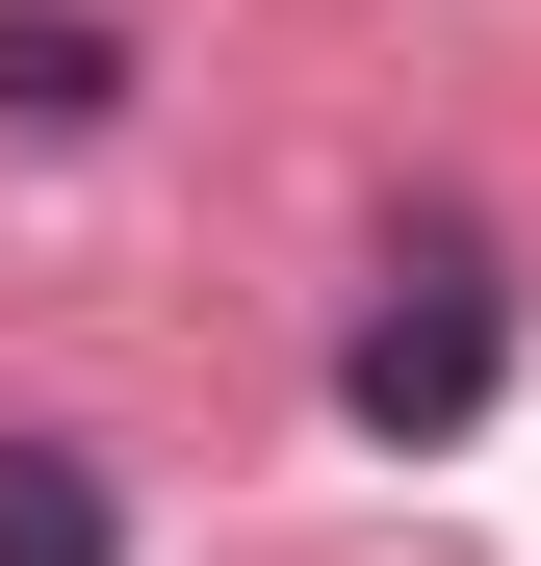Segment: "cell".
<instances>
[{"label": "cell", "instance_id": "6da1fadb", "mask_svg": "<svg viewBox=\"0 0 541 566\" xmlns=\"http://www.w3.org/2000/svg\"><path fill=\"white\" fill-rule=\"evenodd\" d=\"M490 387H516V283H490V232H413L387 310L335 335V412L387 463H438V438H490Z\"/></svg>", "mask_w": 541, "mask_h": 566}, {"label": "cell", "instance_id": "7a4b0ae2", "mask_svg": "<svg viewBox=\"0 0 541 566\" xmlns=\"http://www.w3.org/2000/svg\"><path fill=\"white\" fill-rule=\"evenodd\" d=\"M0 129H27V155L129 129V27H104V0H0Z\"/></svg>", "mask_w": 541, "mask_h": 566}, {"label": "cell", "instance_id": "3957f363", "mask_svg": "<svg viewBox=\"0 0 541 566\" xmlns=\"http://www.w3.org/2000/svg\"><path fill=\"white\" fill-rule=\"evenodd\" d=\"M0 566H129V463L104 438H0Z\"/></svg>", "mask_w": 541, "mask_h": 566}]
</instances>
